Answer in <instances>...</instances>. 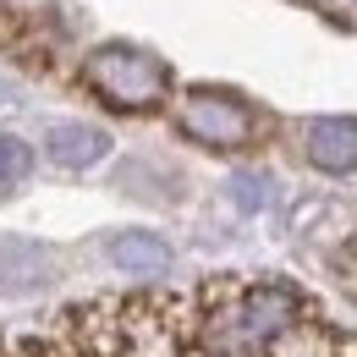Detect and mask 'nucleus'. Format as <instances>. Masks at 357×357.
<instances>
[{
  "label": "nucleus",
  "mask_w": 357,
  "mask_h": 357,
  "mask_svg": "<svg viewBox=\"0 0 357 357\" xmlns=\"http://www.w3.org/2000/svg\"><path fill=\"white\" fill-rule=\"evenodd\" d=\"M176 127L181 137H192L204 149H248L259 137V116L248 99H236L225 89H192L176 110Z\"/></svg>",
  "instance_id": "3"
},
{
  "label": "nucleus",
  "mask_w": 357,
  "mask_h": 357,
  "mask_svg": "<svg viewBox=\"0 0 357 357\" xmlns=\"http://www.w3.org/2000/svg\"><path fill=\"white\" fill-rule=\"evenodd\" d=\"M303 154L313 171L357 176V121L352 116H319L303 127Z\"/></svg>",
  "instance_id": "5"
},
{
  "label": "nucleus",
  "mask_w": 357,
  "mask_h": 357,
  "mask_svg": "<svg viewBox=\"0 0 357 357\" xmlns=\"http://www.w3.org/2000/svg\"><path fill=\"white\" fill-rule=\"evenodd\" d=\"M28 171H33V149H28L17 132L0 127V198H11V192L28 181Z\"/></svg>",
  "instance_id": "8"
},
{
  "label": "nucleus",
  "mask_w": 357,
  "mask_h": 357,
  "mask_svg": "<svg viewBox=\"0 0 357 357\" xmlns=\"http://www.w3.org/2000/svg\"><path fill=\"white\" fill-rule=\"evenodd\" d=\"M45 154L61 171H89L110 154V132L93 121H50L45 127Z\"/></svg>",
  "instance_id": "6"
},
{
  "label": "nucleus",
  "mask_w": 357,
  "mask_h": 357,
  "mask_svg": "<svg viewBox=\"0 0 357 357\" xmlns=\"http://www.w3.org/2000/svg\"><path fill=\"white\" fill-rule=\"evenodd\" d=\"M269 192H275V181L259 176V171H242V176H231V198H236V209L242 215H259L269 204Z\"/></svg>",
  "instance_id": "9"
},
{
  "label": "nucleus",
  "mask_w": 357,
  "mask_h": 357,
  "mask_svg": "<svg viewBox=\"0 0 357 357\" xmlns=\"http://www.w3.org/2000/svg\"><path fill=\"white\" fill-rule=\"evenodd\" d=\"M303 297L286 280L259 286H225L209 297V308L192 324V352L187 357H269L275 341L303 319Z\"/></svg>",
  "instance_id": "1"
},
{
  "label": "nucleus",
  "mask_w": 357,
  "mask_h": 357,
  "mask_svg": "<svg viewBox=\"0 0 357 357\" xmlns=\"http://www.w3.org/2000/svg\"><path fill=\"white\" fill-rule=\"evenodd\" d=\"M83 83H89L110 110H127V116H143V110H160L165 93H171V66L160 55L137 45H99L83 61Z\"/></svg>",
  "instance_id": "2"
},
{
  "label": "nucleus",
  "mask_w": 357,
  "mask_h": 357,
  "mask_svg": "<svg viewBox=\"0 0 357 357\" xmlns=\"http://www.w3.org/2000/svg\"><path fill=\"white\" fill-rule=\"evenodd\" d=\"M61 253L33 236H6L0 242V297H39L61 280Z\"/></svg>",
  "instance_id": "4"
},
{
  "label": "nucleus",
  "mask_w": 357,
  "mask_h": 357,
  "mask_svg": "<svg viewBox=\"0 0 357 357\" xmlns=\"http://www.w3.org/2000/svg\"><path fill=\"white\" fill-rule=\"evenodd\" d=\"M105 259L121 269V275H137V280H154L171 269V242L160 231H110L105 236Z\"/></svg>",
  "instance_id": "7"
}]
</instances>
